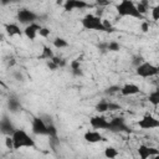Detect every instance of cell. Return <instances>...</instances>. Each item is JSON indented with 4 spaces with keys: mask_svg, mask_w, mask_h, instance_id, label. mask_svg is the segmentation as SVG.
<instances>
[{
    "mask_svg": "<svg viewBox=\"0 0 159 159\" xmlns=\"http://www.w3.org/2000/svg\"><path fill=\"white\" fill-rule=\"evenodd\" d=\"M116 10L119 17H133V19L144 20V16L139 14L135 2L132 0H122L116 5Z\"/></svg>",
    "mask_w": 159,
    "mask_h": 159,
    "instance_id": "6da1fadb",
    "label": "cell"
},
{
    "mask_svg": "<svg viewBox=\"0 0 159 159\" xmlns=\"http://www.w3.org/2000/svg\"><path fill=\"white\" fill-rule=\"evenodd\" d=\"M12 142H14V150H19L22 148H35L36 143L35 139L24 129H17L11 135Z\"/></svg>",
    "mask_w": 159,
    "mask_h": 159,
    "instance_id": "7a4b0ae2",
    "label": "cell"
},
{
    "mask_svg": "<svg viewBox=\"0 0 159 159\" xmlns=\"http://www.w3.org/2000/svg\"><path fill=\"white\" fill-rule=\"evenodd\" d=\"M81 25L84 30L88 31H106V26L103 19L96 14H86L81 19Z\"/></svg>",
    "mask_w": 159,
    "mask_h": 159,
    "instance_id": "3957f363",
    "label": "cell"
},
{
    "mask_svg": "<svg viewBox=\"0 0 159 159\" xmlns=\"http://www.w3.org/2000/svg\"><path fill=\"white\" fill-rule=\"evenodd\" d=\"M159 72V68L157 65L149 62V61H143L140 65H138L135 67V73L137 76L142 77V78H152L155 77Z\"/></svg>",
    "mask_w": 159,
    "mask_h": 159,
    "instance_id": "277c9868",
    "label": "cell"
},
{
    "mask_svg": "<svg viewBox=\"0 0 159 159\" xmlns=\"http://www.w3.org/2000/svg\"><path fill=\"white\" fill-rule=\"evenodd\" d=\"M40 16L35 11H32L30 9H26V7L20 9L16 12V20H17V22H20V24H22L25 26L26 25H30L32 22H37V19Z\"/></svg>",
    "mask_w": 159,
    "mask_h": 159,
    "instance_id": "5b68a950",
    "label": "cell"
},
{
    "mask_svg": "<svg viewBox=\"0 0 159 159\" xmlns=\"http://www.w3.org/2000/svg\"><path fill=\"white\" fill-rule=\"evenodd\" d=\"M108 130L113 132V133H129L130 128L127 124L124 118H122V117H113V118H109Z\"/></svg>",
    "mask_w": 159,
    "mask_h": 159,
    "instance_id": "8992f818",
    "label": "cell"
},
{
    "mask_svg": "<svg viewBox=\"0 0 159 159\" xmlns=\"http://www.w3.org/2000/svg\"><path fill=\"white\" fill-rule=\"evenodd\" d=\"M137 124H138V127H139L140 129H144V130H152V129H157V128H159V119L149 113V114L143 116V117L138 120Z\"/></svg>",
    "mask_w": 159,
    "mask_h": 159,
    "instance_id": "52a82bcc",
    "label": "cell"
},
{
    "mask_svg": "<svg viewBox=\"0 0 159 159\" xmlns=\"http://www.w3.org/2000/svg\"><path fill=\"white\" fill-rule=\"evenodd\" d=\"M31 133L35 135H46L47 137V124L41 116L34 117L31 120Z\"/></svg>",
    "mask_w": 159,
    "mask_h": 159,
    "instance_id": "ba28073f",
    "label": "cell"
},
{
    "mask_svg": "<svg viewBox=\"0 0 159 159\" xmlns=\"http://www.w3.org/2000/svg\"><path fill=\"white\" fill-rule=\"evenodd\" d=\"M108 123H109V118L102 116V114H97L89 118V125L92 127V129L94 130H108Z\"/></svg>",
    "mask_w": 159,
    "mask_h": 159,
    "instance_id": "9c48e42d",
    "label": "cell"
},
{
    "mask_svg": "<svg viewBox=\"0 0 159 159\" xmlns=\"http://www.w3.org/2000/svg\"><path fill=\"white\" fill-rule=\"evenodd\" d=\"M137 153L139 159H149L152 157L159 155V149L157 147H152L148 144H139L137 148Z\"/></svg>",
    "mask_w": 159,
    "mask_h": 159,
    "instance_id": "30bf717a",
    "label": "cell"
},
{
    "mask_svg": "<svg viewBox=\"0 0 159 159\" xmlns=\"http://www.w3.org/2000/svg\"><path fill=\"white\" fill-rule=\"evenodd\" d=\"M94 109L102 114V113H106V112H113V111H119L120 109V106L116 102H112V101H108V99H103V101H99L96 106H94Z\"/></svg>",
    "mask_w": 159,
    "mask_h": 159,
    "instance_id": "8fae6325",
    "label": "cell"
},
{
    "mask_svg": "<svg viewBox=\"0 0 159 159\" xmlns=\"http://www.w3.org/2000/svg\"><path fill=\"white\" fill-rule=\"evenodd\" d=\"M63 10L67 11V12H71V11H75V10H83L86 7H89L91 5L83 0H66L63 4Z\"/></svg>",
    "mask_w": 159,
    "mask_h": 159,
    "instance_id": "7c38bea8",
    "label": "cell"
},
{
    "mask_svg": "<svg viewBox=\"0 0 159 159\" xmlns=\"http://www.w3.org/2000/svg\"><path fill=\"white\" fill-rule=\"evenodd\" d=\"M41 29V25L39 22H32L30 25H26L22 30V35L27 37L30 41H34L39 36V31Z\"/></svg>",
    "mask_w": 159,
    "mask_h": 159,
    "instance_id": "4fadbf2b",
    "label": "cell"
},
{
    "mask_svg": "<svg viewBox=\"0 0 159 159\" xmlns=\"http://www.w3.org/2000/svg\"><path fill=\"white\" fill-rule=\"evenodd\" d=\"M15 130H16V128H15L14 123L11 122V119L9 117L4 116L0 119V133H2L6 137V135H12Z\"/></svg>",
    "mask_w": 159,
    "mask_h": 159,
    "instance_id": "5bb4252c",
    "label": "cell"
},
{
    "mask_svg": "<svg viewBox=\"0 0 159 159\" xmlns=\"http://www.w3.org/2000/svg\"><path fill=\"white\" fill-rule=\"evenodd\" d=\"M119 93L123 97H130V96H135L140 93V87L135 83H125L123 86H120L119 88Z\"/></svg>",
    "mask_w": 159,
    "mask_h": 159,
    "instance_id": "9a60e30c",
    "label": "cell"
},
{
    "mask_svg": "<svg viewBox=\"0 0 159 159\" xmlns=\"http://www.w3.org/2000/svg\"><path fill=\"white\" fill-rule=\"evenodd\" d=\"M83 139H84L87 143H89V144H96V143L103 142V140H104V137H103V134H102L99 130L92 129V130H87V132L83 134Z\"/></svg>",
    "mask_w": 159,
    "mask_h": 159,
    "instance_id": "2e32d148",
    "label": "cell"
},
{
    "mask_svg": "<svg viewBox=\"0 0 159 159\" xmlns=\"http://www.w3.org/2000/svg\"><path fill=\"white\" fill-rule=\"evenodd\" d=\"M4 30L9 37H16V36L21 37L22 36V30L17 22H6L4 25Z\"/></svg>",
    "mask_w": 159,
    "mask_h": 159,
    "instance_id": "e0dca14e",
    "label": "cell"
},
{
    "mask_svg": "<svg viewBox=\"0 0 159 159\" xmlns=\"http://www.w3.org/2000/svg\"><path fill=\"white\" fill-rule=\"evenodd\" d=\"M7 109L11 113H17L21 109V102L16 96H10L7 99Z\"/></svg>",
    "mask_w": 159,
    "mask_h": 159,
    "instance_id": "ac0fdd59",
    "label": "cell"
},
{
    "mask_svg": "<svg viewBox=\"0 0 159 159\" xmlns=\"http://www.w3.org/2000/svg\"><path fill=\"white\" fill-rule=\"evenodd\" d=\"M53 56H55V52H53L52 47H50V46H43L42 50H41V53L39 55V60H45V61L47 62V61L52 60Z\"/></svg>",
    "mask_w": 159,
    "mask_h": 159,
    "instance_id": "d6986e66",
    "label": "cell"
},
{
    "mask_svg": "<svg viewBox=\"0 0 159 159\" xmlns=\"http://www.w3.org/2000/svg\"><path fill=\"white\" fill-rule=\"evenodd\" d=\"M70 67H71V71L75 76H82V68H81V61L80 58H76V60H72L70 62Z\"/></svg>",
    "mask_w": 159,
    "mask_h": 159,
    "instance_id": "ffe728a7",
    "label": "cell"
},
{
    "mask_svg": "<svg viewBox=\"0 0 159 159\" xmlns=\"http://www.w3.org/2000/svg\"><path fill=\"white\" fill-rule=\"evenodd\" d=\"M103 155H104L107 159H116V158L119 155V152H118L117 148H114V147H112V145H108V147L104 148Z\"/></svg>",
    "mask_w": 159,
    "mask_h": 159,
    "instance_id": "44dd1931",
    "label": "cell"
},
{
    "mask_svg": "<svg viewBox=\"0 0 159 159\" xmlns=\"http://www.w3.org/2000/svg\"><path fill=\"white\" fill-rule=\"evenodd\" d=\"M52 46H53L55 48H57V50H62V48L68 47L70 43H68V41H67L66 39H63V37H55V39L52 40Z\"/></svg>",
    "mask_w": 159,
    "mask_h": 159,
    "instance_id": "7402d4cb",
    "label": "cell"
},
{
    "mask_svg": "<svg viewBox=\"0 0 159 159\" xmlns=\"http://www.w3.org/2000/svg\"><path fill=\"white\" fill-rule=\"evenodd\" d=\"M148 99H149V103H152L154 107H157V106L159 104V89L157 88V89L152 91V92L149 93Z\"/></svg>",
    "mask_w": 159,
    "mask_h": 159,
    "instance_id": "603a6c76",
    "label": "cell"
},
{
    "mask_svg": "<svg viewBox=\"0 0 159 159\" xmlns=\"http://www.w3.org/2000/svg\"><path fill=\"white\" fill-rule=\"evenodd\" d=\"M120 50V43L117 41H109L106 42V51H111V52H117Z\"/></svg>",
    "mask_w": 159,
    "mask_h": 159,
    "instance_id": "cb8c5ba5",
    "label": "cell"
},
{
    "mask_svg": "<svg viewBox=\"0 0 159 159\" xmlns=\"http://www.w3.org/2000/svg\"><path fill=\"white\" fill-rule=\"evenodd\" d=\"M4 62H5L7 68H11V67H14L16 65V58L12 55H7V56L4 57Z\"/></svg>",
    "mask_w": 159,
    "mask_h": 159,
    "instance_id": "d4e9b609",
    "label": "cell"
},
{
    "mask_svg": "<svg viewBox=\"0 0 159 159\" xmlns=\"http://www.w3.org/2000/svg\"><path fill=\"white\" fill-rule=\"evenodd\" d=\"M50 61H52V62H53V63H55V65H56L58 68L65 67V66H66V63H67V62L65 61V58L58 57V56H56V55H55V56H53V58H52V60H50Z\"/></svg>",
    "mask_w": 159,
    "mask_h": 159,
    "instance_id": "484cf974",
    "label": "cell"
},
{
    "mask_svg": "<svg viewBox=\"0 0 159 159\" xmlns=\"http://www.w3.org/2000/svg\"><path fill=\"white\" fill-rule=\"evenodd\" d=\"M150 15H152V20L153 21H158L159 20V5L157 4L153 9H150Z\"/></svg>",
    "mask_w": 159,
    "mask_h": 159,
    "instance_id": "4316f807",
    "label": "cell"
},
{
    "mask_svg": "<svg viewBox=\"0 0 159 159\" xmlns=\"http://www.w3.org/2000/svg\"><path fill=\"white\" fill-rule=\"evenodd\" d=\"M50 35H51V30L48 27H46V26H41L40 31H39V36H41L43 39H47Z\"/></svg>",
    "mask_w": 159,
    "mask_h": 159,
    "instance_id": "83f0119b",
    "label": "cell"
},
{
    "mask_svg": "<svg viewBox=\"0 0 159 159\" xmlns=\"http://www.w3.org/2000/svg\"><path fill=\"white\" fill-rule=\"evenodd\" d=\"M4 143H5V147L7 149H14V142H12L11 135H6L5 139H4Z\"/></svg>",
    "mask_w": 159,
    "mask_h": 159,
    "instance_id": "f1b7e54d",
    "label": "cell"
},
{
    "mask_svg": "<svg viewBox=\"0 0 159 159\" xmlns=\"http://www.w3.org/2000/svg\"><path fill=\"white\" fill-rule=\"evenodd\" d=\"M119 86H111L106 89V93L107 94H113V93H119Z\"/></svg>",
    "mask_w": 159,
    "mask_h": 159,
    "instance_id": "f546056e",
    "label": "cell"
},
{
    "mask_svg": "<svg viewBox=\"0 0 159 159\" xmlns=\"http://www.w3.org/2000/svg\"><path fill=\"white\" fill-rule=\"evenodd\" d=\"M140 27H142V31H143V32H148L149 29H150V24H149V21L143 20L142 24H140Z\"/></svg>",
    "mask_w": 159,
    "mask_h": 159,
    "instance_id": "4dcf8cb0",
    "label": "cell"
},
{
    "mask_svg": "<svg viewBox=\"0 0 159 159\" xmlns=\"http://www.w3.org/2000/svg\"><path fill=\"white\" fill-rule=\"evenodd\" d=\"M143 61H145V60H144L142 56H135V57H134V60H133V65L137 67V66H138V65H140Z\"/></svg>",
    "mask_w": 159,
    "mask_h": 159,
    "instance_id": "1f68e13d",
    "label": "cell"
},
{
    "mask_svg": "<svg viewBox=\"0 0 159 159\" xmlns=\"http://www.w3.org/2000/svg\"><path fill=\"white\" fill-rule=\"evenodd\" d=\"M12 76H14V78L17 80V81H22V80H24V75H22L20 71H15V72L12 73Z\"/></svg>",
    "mask_w": 159,
    "mask_h": 159,
    "instance_id": "d6a6232c",
    "label": "cell"
},
{
    "mask_svg": "<svg viewBox=\"0 0 159 159\" xmlns=\"http://www.w3.org/2000/svg\"><path fill=\"white\" fill-rule=\"evenodd\" d=\"M46 66H47L51 71H56V70H58V67H57L52 61H47V62H46Z\"/></svg>",
    "mask_w": 159,
    "mask_h": 159,
    "instance_id": "836d02e7",
    "label": "cell"
},
{
    "mask_svg": "<svg viewBox=\"0 0 159 159\" xmlns=\"http://www.w3.org/2000/svg\"><path fill=\"white\" fill-rule=\"evenodd\" d=\"M149 159H159V155H155V157H152V158H149Z\"/></svg>",
    "mask_w": 159,
    "mask_h": 159,
    "instance_id": "e575fe53",
    "label": "cell"
}]
</instances>
